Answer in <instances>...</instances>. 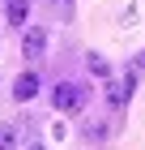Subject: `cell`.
Masks as SVG:
<instances>
[{
	"mask_svg": "<svg viewBox=\"0 0 145 150\" xmlns=\"http://www.w3.org/2000/svg\"><path fill=\"white\" fill-rule=\"evenodd\" d=\"M34 94H39V77H34V73H22V77L13 81V99H17V103H30Z\"/></svg>",
	"mask_w": 145,
	"mask_h": 150,
	"instance_id": "cell-3",
	"label": "cell"
},
{
	"mask_svg": "<svg viewBox=\"0 0 145 150\" xmlns=\"http://www.w3.org/2000/svg\"><path fill=\"white\" fill-rule=\"evenodd\" d=\"M51 103H56V112H77L85 103V90H81L77 81H60L56 90H51Z\"/></svg>",
	"mask_w": 145,
	"mask_h": 150,
	"instance_id": "cell-1",
	"label": "cell"
},
{
	"mask_svg": "<svg viewBox=\"0 0 145 150\" xmlns=\"http://www.w3.org/2000/svg\"><path fill=\"white\" fill-rule=\"evenodd\" d=\"M90 73H94V77H107V73H111V64H107L102 56H90Z\"/></svg>",
	"mask_w": 145,
	"mask_h": 150,
	"instance_id": "cell-6",
	"label": "cell"
},
{
	"mask_svg": "<svg viewBox=\"0 0 145 150\" xmlns=\"http://www.w3.org/2000/svg\"><path fill=\"white\" fill-rule=\"evenodd\" d=\"M22 52H26V56H43V52H47V30H43V26H30V30H26V35H22Z\"/></svg>",
	"mask_w": 145,
	"mask_h": 150,
	"instance_id": "cell-2",
	"label": "cell"
},
{
	"mask_svg": "<svg viewBox=\"0 0 145 150\" xmlns=\"http://www.w3.org/2000/svg\"><path fill=\"white\" fill-rule=\"evenodd\" d=\"M0 150H17V125H0Z\"/></svg>",
	"mask_w": 145,
	"mask_h": 150,
	"instance_id": "cell-5",
	"label": "cell"
},
{
	"mask_svg": "<svg viewBox=\"0 0 145 150\" xmlns=\"http://www.w3.org/2000/svg\"><path fill=\"white\" fill-rule=\"evenodd\" d=\"M30 150H47V146H30Z\"/></svg>",
	"mask_w": 145,
	"mask_h": 150,
	"instance_id": "cell-7",
	"label": "cell"
},
{
	"mask_svg": "<svg viewBox=\"0 0 145 150\" xmlns=\"http://www.w3.org/2000/svg\"><path fill=\"white\" fill-rule=\"evenodd\" d=\"M26 13H30V0H9V22L26 26Z\"/></svg>",
	"mask_w": 145,
	"mask_h": 150,
	"instance_id": "cell-4",
	"label": "cell"
}]
</instances>
